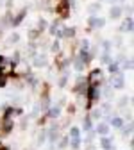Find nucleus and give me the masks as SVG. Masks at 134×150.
Here are the masks:
<instances>
[{
  "label": "nucleus",
  "mask_w": 134,
  "mask_h": 150,
  "mask_svg": "<svg viewBox=\"0 0 134 150\" xmlns=\"http://www.w3.org/2000/svg\"><path fill=\"white\" fill-rule=\"evenodd\" d=\"M100 97H102L100 86H91V84H88V88H86V102H88V109H89L95 102H99Z\"/></svg>",
  "instance_id": "f257e3e1"
},
{
  "label": "nucleus",
  "mask_w": 134,
  "mask_h": 150,
  "mask_svg": "<svg viewBox=\"0 0 134 150\" xmlns=\"http://www.w3.org/2000/svg\"><path fill=\"white\" fill-rule=\"evenodd\" d=\"M55 14L61 18V20H66L70 16V2L68 0H59L55 4Z\"/></svg>",
  "instance_id": "f03ea898"
},
{
  "label": "nucleus",
  "mask_w": 134,
  "mask_h": 150,
  "mask_svg": "<svg viewBox=\"0 0 134 150\" xmlns=\"http://www.w3.org/2000/svg\"><path fill=\"white\" fill-rule=\"evenodd\" d=\"M111 88H114V89H123L125 88V75L122 71L111 73Z\"/></svg>",
  "instance_id": "7ed1b4c3"
},
{
  "label": "nucleus",
  "mask_w": 134,
  "mask_h": 150,
  "mask_svg": "<svg viewBox=\"0 0 134 150\" xmlns=\"http://www.w3.org/2000/svg\"><path fill=\"white\" fill-rule=\"evenodd\" d=\"M88 29L89 30H93V29H102L104 25H106V20L104 18H100V16H97V14H89L88 16Z\"/></svg>",
  "instance_id": "20e7f679"
},
{
  "label": "nucleus",
  "mask_w": 134,
  "mask_h": 150,
  "mask_svg": "<svg viewBox=\"0 0 134 150\" xmlns=\"http://www.w3.org/2000/svg\"><path fill=\"white\" fill-rule=\"evenodd\" d=\"M100 79H102V70H100V68L91 70V71H89V75L86 77L88 84H91V86H99V84H100Z\"/></svg>",
  "instance_id": "39448f33"
},
{
  "label": "nucleus",
  "mask_w": 134,
  "mask_h": 150,
  "mask_svg": "<svg viewBox=\"0 0 134 150\" xmlns=\"http://www.w3.org/2000/svg\"><path fill=\"white\" fill-rule=\"evenodd\" d=\"M13 129H14V122H13V118H6V116H2V122H0V130H2V136H7Z\"/></svg>",
  "instance_id": "423d86ee"
},
{
  "label": "nucleus",
  "mask_w": 134,
  "mask_h": 150,
  "mask_svg": "<svg viewBox=\"0 0 134 150\" xmlns=\"http://www.w3.org/2000/svg\"><path fill=\"white\" fill-rule=\"evenodd\" d=\"M122 34H130L132 30H134V18L132 16H127L125 20L122 22V25H120V29H118Z\"/></svg>",
  "instance_id": "0eeeda50"
},
{
  "label": "nucleus",
  "mask_w": 134,
  "mask_h": 150,
  "mask_svg": "<svg viewBox=\"0 0 134 150\" xmlns=\"http://www.w3.org/2000/svg\"><path fill=\"white\" fill-rule=\"evenodd\" d=\"M48 64V59L45 54H34L32 55V66L34 68H45Z\"/></svg>",
  "instance_id": "6e6552de"
},
{
  "label": "nucleus",
  "mask_w": 134,
  "mask_h": 150,
  "mask_svg": "<svg viewBox=\"0 0 134 150\" xmlns=\"http://www.w3.org/2000/svg\"><path fill=\"white\" fill-rule=\"evenodd\" d=\"M86 88H88V81H86L84 77H79L72 91L75 93V95H84V93H86Z\"/></svg>",
  "instance_id": "1a4fd4ad"
},
{
  "label": "nucleus",
  "mask_w": 134,
  "mask_h": 150,
  "mask_svg": "<svg viewBox=\"0 0 134 150\" xmlns=\"http://www.w3.org/2000/svg\"><path fill=\"white\" fill-rule=\"evenodd\" d=\"M93 130H95L99 136H109V132H111V125L106 123V122H99L97 127H95Z\"/></svg>",
  "instance_id": "9d476101"
},
{
  "label": "nucleus",
  "mask_w": 134,
  "mask_h": 150,
  "mask_svg": "<svg viewBox=\"0 0 134 150\" xmlns=\"http://www.w3.org/2000/svg\"><path fill=\"white\" fill-rule=\"evenodd\" d=\"M27 16V7H22L20 9V13H18L14 18H11V27H18L22 22H23V18Z\"/></svg>",
  "instance_id": "9b49d317"
},
{
  "label": "nucleus",
  "mask_w": 134,
  "mask_h": 150,
  "mask_svg": "<svg viewBox=\"0 0 134 150\" xmlns=\"http://www.w3.org/2000/svg\"><path fill=\"white\" fill-rule=\"evenodd\" d=\"M47 136H48V141L50 143H55V139L59 138V125H52L47 130Z\"/></svg>",
  "instance_id": "f8f14e48"
},
{
  "label": "nucleus",
  "mask_w": 134,
  "mask_h": 150,
  "mask_svg": "<svg viewBox=\"0 0 134 150\" xmlns=\"http://www.w3.org/2000/svg\"><path fill=\"white\" fill-rule=\"evenodd\" d=\"M123 14V7L122 6H113L109 9V16H111V20H118V18H122Z\"/></svg>",
  "instance_id": "ddd939ff"
},
{
  "label": "nucleus",
  "mask_w": 134,
  "mask_h": 150,
  "mask_svg": "<svg viewBox=\"0 0 134 150\" xmlns=\"http://www.w3.org/2000/svg\"><path fill=\"white\" fill-rule=\"evenodd\" d=\"M100 146H102L104 150H114L113 138H111V136H102V138H100Z\"/></svg>",
  "instance_id": "4468645a"
},
{
  "label": "nucleus",
  "mask_w": 134,
  "mask_h": 150,
  "mask_svg": "<svg viewBox=\"0 0 134 150\" xmlns=\"http://www.w3.org/2000/svg\"><path fill=\"white\" fill-rule=\"evenodd\" d=\"M75 34H77V29L75 27H61V38L70 40V38H73Z\"/></svg>",
  "instance_id": "2eb2a0df"
},
{
  "label": "nucleus",
  "mask_w": 134,
  "mask_h": 150,
  "mask_svg": "<svg viewBox=\"0 0 134 150\" xmlns=\"http://www.w3.org/2000/svg\"><path fill=\"white\" fill-rule=\"evenodd\" d=\"M59 115H61V107H59V105H55V107H48V111H47V118H52V120L59 118Z\"/></svg>",
  "instance_id": "dca6fc26"
},
{
  "label": "nucleus",
  "mask_w": 134,
  "mask_h": 150,
  "mask_svg": "<svg viewBox=\"0 0 134 150\" xmlns=\"http://www.w3.org/2000/svg\"><path fill=\"white\" fill-rule=\"evenodd\" d=\"M109 125L120 129V127L123 125V118H122V116H113V115H109Z\"/></svg>",
  "instance_id": "f3484780"
},
{
  "label": "nucleus",
  "mask_w": 134,
  "mask_h": 150,
  "mask_svg": "<svg viewBox=\"0 0 134 150\" xmlns=\"http://www.w3.org/2000/svg\"><path fill=\"white\" fill-rule=\"evenodd\" d=\"M18 41H20V34L18 32H11L9 38L6 40V47H11V45H16Z\"/></svg>",
  "instance_id": "a211bd4d"
},
{
  "label": "nucleus",
  "mask_w": 134,
  "mask_h": 150,
  "mask_svg": "<svg viewBox=\"0 0 134 150\" xmlns=\"http://www.w3.org/2000/svg\"><path fill=\"white\" fill-rule=\"evenodd\" d=\"M93 129V120H91V116L88 115V116H84V120H82V130L84 132H88V130H91Z\"/></svg>",
  "instance_id": "6ab92c4d"
},
{
  "label": "nucleus",
  "mask_w": 134,
  "mask_h": 150,
  "mask_svg": "<svg viewBox=\"0 0 134 150\" xmlns=\"http://www.w3.org/2000/svg\"><path fill=\"white\" fill-rule=\"evenodd\" d=\"M68 143H70L72 150H79L81 145H82V139L81 138H68Z\"/></svg>",
  "instance_id": "aec40b11"
},
{
  "label": "nucleus",
  "mask_w": 134,
  "mask_h": 150,
  "mask_svg": "<svg viewBox=\"0 0 134 150\" xmlns=\"http://www.w3.org/2000/svg\"><path fill=\"white\" fill-rule=\"evenodd\" d=\"M27 36H29V40H30V41H36L38 38L41 36V30H40V29H30Z\"/></svg>",
  "instance_id": "412c9836"
},
{
  "label": "nucleus",
  "mask_w": 134,
  "mask_h": 150,
  "mask_svg": "<svg viewBox=\"0 0 134 150\" xmlns=\"http://www.w3.org/2000/svg\"><path fill=\"white\" fill-rule=\"evenodd\" d=\"M84 66H86V64H84L79 57H75V59H73V70H75V71H79V73H81V71L84 70Z\"/></svg>",
  "instance_id": "4be33fe9"
},
{
  "label": "nucleus",
  "mask_w": 134,
  "mask_h": 150,
  "mask_svg": "<svg viewBox=\"0 0 134 150\" xmlns=\"http://www.w3.org/2000/svg\"><path fill=\"white\" fill-rule=\"evenodd\" d=\"M120 129H122V134H123V136H130V134H132V129H134V127H132V122H129L127 125H122Z\"/></svg>",
  "instance_id": "5701e85b"
},
{
  "label": "nucleus",
  "mask_w": 134,
  "mask_h": 150,
  "mask_svg": "<svg viewBox=\"0 0 134 150\" xmlns=\"http://www.w3.org/2000/svg\"><path fill=\"white\" fill-rule=\"evenodd\" d=\"M99 11H100V4H99V2H93V4L88 6V13H89V14H97Z\"/></svg>",
  "instance_id": "b1692460"
},
{
  "label": "nucleus",
  "mask_w": 134,
  "mask_h": 150,
  "mask_svg": "<svg viewBox=\"0 0 134 150\" xmlns=\"http://www.w3.org/2000/svg\"><path fill=\"white\" fill-rule=\"evenodd\" d=\"M107 68H109V73H116V71H120V63L118 61H111L107 64Z\"/></svg>",
  "instance_id": "393cba45"
},
{
  "label": "nucleus",
  "mask_w": 134,
  "mask_h": 150,
  "mask_svg": "<svg viewBox=\"0 0 134 150\" xmlns=\"http://www.w3.org/2000/svg\"><path fill=\"white\" fill-rule=\"evenodd\" d=\"M120 64H122L125 70H129V71H130V70H132V57H123V59L120 61Z\"/></svg>",
  "instance_id": "a878e982"
},
{
  "label": "nucleus",
  "mask_w": 134,
  "mask_h": 150,
  "mask_svg": "<svg viewBox=\"0 0 134 150\" xmlns=\"http://www.w3.org/2000/svg\"><path fill=\"white\" fill-rule=\"evenodd\" d=\"M7 79H9L7 73H6L2 68H0V88H6V86H7Z\"/></svg>",
  "instance_id": "bb28decb"
},
{
  "label": "nucleus",
  "mask_w": 134,
  "mask_h": 150,
  "mask_svg": "<svg viewBox=\"0 0 134 150\" xmlns=\"http://www.w3.org/2000/svg\"><path fill=\"white\" fill-rule=\"evenodd\" d=\"M102 115H104V112H102V109L99 107V109H93L89 116H91V120H100V118H102Z\"/></svg>",
  "instance_id": "cd10ccee"
},
{
  "label": "nucleus",
  "mask_w": 134,
  "mask_h": 150,
  "mask_svg": "<svg viewBox=\"0 0 134 150\" xmlns=\"http://www.w3.org/2000/svg\"><path fill=\"white\" fill-rule=\"evenodd\" d=\"M111 61H113V57H111L109 52H104V54L100 55V63H102V64H109Z\"/></svg>",
  "instance_id": "c85d7f7f"
},
{
  "label": "nucleus",
  "mask_w": 134,
  "mask_h": 150,
  "mask_svg": "<svg viewBox=\"0 0 134 150\" xmlns=\"http://www.w3.org/2000/svg\"><path fill=\"white\" fill-rule=\"evenodd\" d=\"M68 138H81V129H79V127H72Z\"/></svg>",
  "instance_id": "c756f323"
},
{
  "label": "nucleus",
  "mask_w": 134,
  "mask_h": 150,
  "mask_svg": "<svg viewBox=\"0 0 134 150\" xmlns=\"http://www.w3.org/2000/svg\"><path fill=\"white\" fill-rule=\"evenodd\" d=\"M47 27H48L47 20H45V18H40V20H38V29H40L41 32H45V30H47Z\"/></svg>",
  "instance_id": "7c9ffc66"
},
{
  "label": "nucleus",
  "mask_w": 134,
  "mask_h": 150,
  "mask_svg": "<svg viewBox=\"0 0 134 150\" xmlns=\"http://www.w3.org/2000/svg\"><path fill=\"white\" fill-rule=\"evenodd\" d=\"M130 100H132V97H122V98H120V102H118V107H122V109H123L125 105H129V104H130Z\"/></svg>",
  "instance_id": "2f4dec72"
},
{
  "label": "nucleus",
  "mask_w": 134,
  "mask_h": 150,
  "mask_svg": "<svg viewBox=\"0 0 134 150\" xmlns=\"http://www.w3.org/2000/svg\"><path fill=\"white\" fill-rule=\"evenodd\" d=\"M61 50V43H59V40H55L52 45H50V52H54V54H57Z\"/></svg>",
  "instance_id": "473e14b6"
},
{
  "label": "nucleus",
  "mask_w": 134,
  "mask_h": 150,
  "mask_svg": "<svg viewBox=\"0 0 134 150\" xmlns=\"http://www.w3.org/2000/svg\"><path fill=\"white\" fill-rule=\"evenodd\" d=\"M47 141V130H41L40 134H38V145H43Z\"/></svg>",
  "instance_id": "72a5a7b5"
},
{
  "label": "nucleus",
  "mask_w": 134,
  "mask_h": 150,
  "mask_svg": "<svg viewBox=\"0 0 134 150\" xmlns=\"http://www.w3.org/2000/svg\"><path fill=\"white\" fill-rule=\"evenodd\" d=\"M104 97L106 98H113V89H111V86H106L104 88Z\"/></svg>",
  "instance_id": "f704fd0d"
},
{
  "label": "nucleus",
  "mask_w": 134,
  "mask_h": 150,
  "mask_svg": "<svg viewBox=\"0 0 134 150\" xmlns=\"http://www.w3.org/2000/svg\"><path fill=\"white\" fill-rule=\"evenodd\" d=\"M100 109H102V112H107V115H111V104H109V102H104Z\"/></svg>",
  "instance_id": "c9c22d12"
},
{
  "label": "nucleus",
  "mask_w": 134,
  "mask_h": 150,
  "mask_svg": "<svg viewBox=\"0 0 134 150\" xmlns=\"http://www.w3.org/2000/svg\"><path fill=\"white\" fill-rule=\"evenodd\" d=\"M111 45H113V41H109V40H104V41H102L104 52H109V50H111Z\"/></svg>",
  "instance_id": "e433bc0d"
},
{
  "label": "nucleus",
  "mask_w": 134,
  "mask_h": 150,
  "mask_svg": "<svg viewBox=\"0 0 134 150\" xmlns=\"http://www.w3.org/2000/svg\"><path fill=\"white\" fill-rule=\"evenodd\" d=\"M66 82H68V75H63L59 79V88H66Z\"/></svg>",
  "instance_id": "4c0bfd02"
},
{
  "label": "nucleus",
  "mask_w": 134,
  "mask_h": 150,
  "mask_svg": "<svg viewBox=\"0 0 134 150\" xmlns=\"http://www.w3.org/2000/svg\"><path fill=\"white\" fill-rule=\"evenodd\" d=\"M113 41L116 43V47H122V45H123V40H122V36H114V38H113Z\"/></svg>",
  "instance_id": "58836bf2"
},
{
  "label": "nucleus",
  "mask_w": 134,
  "mask_h": 150,
  "mask_svg": "<svg viewBox=\"0 0 134 150\" xmlns=\"http://www.w3.org/2000/svg\"><path fill=\"white\" fill-rule=\"evenodd\" d=\"M57 146H59V148H66L68 146V138H61V141H59Z\"/></svg>",
  "instance_id": "ea45409f"
},
{
  "label": "nucleus",
  "mask_w": 134,
  "mask_h": 150,
  "mask_svg": "<svg viewBox=\"0 0 134 150\" xmlns=\"http://www.w3.org/2000/svg\"><path fill=\"white\" fill-rule=\"evenodd\" d=\"M81 50H89V41L88 40H82L81 41Z\"/></svg>",
  "instance_id": "a19ab883"
},
{
  "label": "nucleus",
  "mask_w": 134,
  "mask_h": 150,
  "mask_svg": "<svg viewBox=\"0 0 134 150\" xmlns=\"http://www.w3.org/2000/svg\"><path fill=\"white\" fill-rule=\"evenodd\" d=\"M6 64H9V59L4 57V55H0V68H4Z\"/></svg>",
  "instance_id": "79ce46f5"
},
{
  "label": "nucleus",
  "mask_w": 134,
  "mask_h": 150,
  "mask_svg": "<svg viewBox=\"0 0 134 150\" xmlns=\"http://www.w3.org/2000/svg\"><path fill=\"white\" fill-rule=\"evenodd\" d=\"M123 11L127 13V16H132V6H130V4H127V6H123Z\"/></svg>",
  "instance_id": "37998d69"
},
{
  "label": "nucleus",
  "mask_w": 134,
  "mask_h": 150,
  "mask_svg": "<svg viewBox=\"0 0 134 150\" xmlns=\"http://www.w3.org/2000/svg\"><path fill=\"white\" fill-rule=\"evenodd\" d=\"M73 112H75V105L70 104V105H68V115H73Z\"/></svg>",
  "instance_id": "c03bdc74"
},
{
  "label": "nucleus",
  "mask_w": 134,
  "mask_h": 150,
  "mask_svg": "<svg viewBox=\"0 0 134 150\" xmlns=\"http://www.w3.org/2000/svg\"><path fill=\"white\" fill-rule=\"evenodd\" d=\"M20 127H22V129H25V127H27V116H23V118H22V123H20Z\"/></svg>",
  "instance_id": "a18cd8bd"
},
{
  "label": "nucleus",
  "mask_w": 134,
  "mask_h": 150,
  "mask_svg": "<svg viewBox=\"0 0 134 150\" xmlns=\"http://www.w3.org/2000/svg\"><path fill=\"white\" fill-rule=\"evenodd\" d=\"M45 120H47V115H45V116H41V118H38V125H43V123H45Z\"/></svg>",
  "instance_id": "49530a36"
},
{
  "label": "nucleus",
  "mask_w": 134,
  "mask_h": 150,
  "mask_svg": "<svg viewBox=\"0 0 134 150\" xmlns=\"http://www.w3.org/2000/svg\"><path fill=\"white\" fill-rule=\"evenodd\" d=\"M86 150H97V146H95V145H91V143H88V146H86Z\"/></svg>",
  "instance_id": "de8ad7c7"
},
{
  "label": "nucleus",
  "mask_w": 134,
  "mask_h": 150,
  "mask_svg": "<svg viewBox=\"0 0 134 150\" xmlns=\"http://www.w3.org/2000/svg\"><path fill=\"white\" fill-rule=\"evenodd\" d=\"M11 6H13V0H6V7L11 9Z\"/></svg>",
  "instance_id": "09e8293b"
},
{
  "label": "nucleus",
  "mask_w": 134,
  "mask_h": 150,
  "mask_svg": "<svg viewBox=\"0 0 134 150\" xmlns=\"http://www.w3.org/2000/svg\"><path fill=\"white\" fill-rule=\"evenodd\" d=\"M0 150H11L9 146H6V145H0Z\"/></svg>",
  "instance_id": "8fccbe9b"
}]
</instances>
